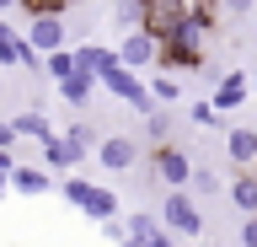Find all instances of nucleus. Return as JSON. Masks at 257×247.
<instances>
[{"mask_svg": "<svg viewBox=\"0 0 257 247\" xmlns=\"http://www.w3.org/2000/svg\"><path fill=\"white\" fill-rule=\"evenodd\" d=\"M209 33H214V22L182 17L172 33H161V43H156V70H204V59H209Z\"/></svg>", "mask_w": 257, "mask_h": 247, "instance_id": "1", "label": "nucleus"}, {"mask_svg": "<svg viewBox=\"0 0 257 247\" xmlns=\"http://www.w3.org/2000/svg\"><path fill=\"white\" fill-rule=\"evenodd\" d=\"M156 220L172 231V236H198V231H204V215H198V204H193L182 188H172V194H166V204H161Z\"/></svg>", "mask_w": 257, "mask_h": 247, "instance_id": "2", "label": "nucleus"}, {"mask_svg": "<svg viewBox=\"0 0 257 247\" xmlns=\"http://www.w3.org/2000/svg\"><path fill=\"white\" fill-rule=\"evenodd\" d=\"M156 43H161V38L150 33V27H128L123 43H118L112 54H118L123 70H156Z\"/></svg>", "mask_w": 257, "mask_h": 247, "instance_id": "3", "label": "nucleus"}, {"mask_svg": "<svg viewBox=\"0 0 257 247\" xmlns=\"http://www.w3.org/2000/svg\"><path fill=\"white\" fill-rule=\"evenodd\" d=\"M150 172H156V183H166V188H188L193 161H188V150H177L172 140H161L156 156H150Z\"/></svg>", "mask_w": 257, "mask_h": 247, "instance_id": "4", "label": "nucleus"}, {"mask_svg": "<svg viewBox=\"0 0 257 247\" xmlns=\"http://www.w3.org/2000/svg\"><path fill=\"white\" fill-rule=\"evenodd\" d=\"M64 43H70V27H64V17H59V11H38V17H32V27H27V49L54 54V49H64Z\"/></svg>", "mask_w": 257, "mask_h": 247, "instance_id": "5", "label": "nucleus"}, {"mask_svg": "<svg viewBox=\"0 0 257 247\" xmlns=\"http://www.w3.org/2000/svg\"><path fill=\"white\" fill-rule=\"evenodd\" d=\"M96 161L107 167V172H128V167L140 161L134 134H102V140H96Z\"/></svg>", "mask_w": 257, "mask_h": 247, "instance_id": "6", "label": "nucleus"}, {"mask_svg": "<svg viewBox=\"0 0 257 247\" xmlns=\"http://www.w3.org/2000/svg\"><path fill=\"white\" fill-rule=\"evenodd\" d=\"M0 65H6V70H43V54L27 49V38L11 33V27L0 22Z\"/></svg>", "mask_w": 257, "mask_h": 247, "instance_id": "7", "label": "nucleus"}, {"mask_svg": "<svg viewBox=\"0 0 257 247\" xmlns=\"http://www.w3.org/2000/svg\"><path fill=\"white\" fill-rule=\"evenodd\" d=\"M246 97H252V75H241V70L220 75V86L209 92V102H214V113H236V108H241Z\"/></svg>", "mask_w": 257, "mask_h": 247, "instance_id": "8", "label": "nucleus"}, {"mask_svg": "<svg viewBox=\"0 0 257 247\" xmlns=\"http://www.w3.org/2000/svg\"><path fill=\"white\" fill-rule=\"evenodd\" d=\"M177 22H182V0H140V27H150V33H172Z\"/></svg>", "mask_w": 257, "mask_h": 247, "instance_id": "9", "label": "nucleus"}, {"mask_svg": "<svg viewBox=\"0 0 257 247\" xmlns=\"http://www.w3.org/2000/svg\"><path fill=\"white\" fill-rule=\"evenodd\" d=\"M11 188L22 199H43L59 188V178H48V167H11Z\"/></svg>", "mask_w": 257, "mask_h": 247, "instance_id": "10", "label": "nucleus"}, {"mask_svg": "<svg viewBox=\"0 0 257 247\" xmlns=\"http://www.w3.org/2000/svg\"><path fill=\"white\" fill-rule=\"evenodd\" d=\"M43 161L54 167V172H70V167L86 161V145H75L70 134H54V140H43Z\"/></svg>", "mask_w": 257, "mask_h": 247, "instance_id": "11", "label": "nucleus"}, {"mask_svg": "<svg viewBox=\"0 0 257 247\" xmlns=\"http://www.w3.org/2000/svg\"><path fill=\"white\" fill-rule=\"evenodd\" d=\"M230 204H236L241 215L257 210V161L252 167H236V178H230Z\"/></svg>", "mask_w": 257, "mask_h": 247, "instance_id": "12", "label": "nucleus"}, {"mask_svg": "<svg viewBox=\"0 0 257 247\" xmlns=\"http://www.w3.org/2000/svg\"><path fill=\"white\" fill-rule=\"evenodd\" d=\"M91 92H96V75H86V70H70V75L59 81V97L70 102V108H86Z\"/></svg>", "mask_w": 257, "mask_h": 247, "instance_id": "13", "label": "nucleus"}, {"mask_svg": "<svg viewBox=\"0 0 257 247\" xmlns=\"http://www.w3.org/2000/svg\"><path fill=\"white\" fill-rule=\"evenodd\" d=\"M11 129H16V134H32L38 145H43V140H54V134H59V129H54V124H48V113H38V108H22V113L11 118Z\"/></svg>", "mask_w": 257, "mask_h": 247, "instance_id": "14", "label": "nucleus"}, {"mask_svg": "<svg viewBox=\"0 0 257 247\" xmlns=\"http://www.w3.org/2000/svg\"><path fill=\"white\" fill-rule=\"evenodd\" d=\"M225 156L236 167H252L257 161V129H230L225 134Z\"/></svg>", "mask_w": 257, "mask_h": 247, "instance_id": "15", "label": "nucleus"}, {"mask_svg": "<svg viewBox=\"0 0 257 247\" xmlns=\"http://www.w3.org/2000/svg\"><path fill=\"white\" fill-rule=\"evenodd\" d=\"M80 215H86V220H107V215H118V194H112V188H102V183H91V194H86Z\"/></svg>", "mask_w": 257, "mask_h": 247, "instance_id": "16", "label": "nucleus"}, {"mask_svg": "<svg viewBox=\"0 0 257 247\" xmlns=\"http://www.w3.org/2000/svg\"><path fill=\"white\" fill-rule=\"evenodd\" d=\"M150 97L161 108H177L182 102V81H177V70H156V81H150Z\"/></svg>", "mask_w": 257, "mask_h": 247, "instance_id": "17", "label": "nucleus"}, {"mask_svg": "<svg viewBox=\"0 0 257 247\" xmlns=\"http://www.w3.org/2000/svg\"><path fill=\"white\" fill-rule=\"evenodd\" d=\"M112 59H118V54H112V49H102V43H80V49H75V70H86V75L107 70Z\"/></svg>", "mask_w": 257, "mask_h": 247, "instance_id": "18", "label": "nucleus"}, {"mask_svg": "<svg viewBox=\"0 0 257 247\" xmlns=\"http://www.w3.org/2000/svg\"><path fill=\"white\" fill-rule=\"evenodd\" d=\"M75 70V49L64 43V49H54V54H43V75H54V81H64Z\"/></svg>", "mask_w": 257, "mask_h": 247, "instance_id": "19", "label": "nucleus"}, {"mask_svg": "<svg viewBox=\"0 0 257 247\" xmlns=\"http://www.w3.org/2000/svg\"><path fill=\"white\" fill-rule=\"evenodd\" d=\"M145 134H150L156 145H161V140H172V113H166L161 102H156V108H150V113H145Z\"/></svg>", "mask_w": 257, "mask_h": 247, "instance_id": "20", "label": "nucleus"}, {"mask_svg": "<svg viewBox=\"0 0 257 247\" xmlns=\"http://www.w3.org/2000/svg\"><path fill=\"white\" fill-rule=\"evenodd\" d=\"M188 188H193V194H220V172H214V167H193V172H188Z\"/></svg>", "mask_w": 257, "mask_h": 247, "instance_id": "21", "label": "nucleus"}, {"mask_svg": "<svg viewBox=\"0 0 257 247\" xmlns=\"http://www.w3.org/2000/svg\"><path fill=\"white\" fill-rule=\"evenodd\" d=\"M182 17H198V22H214L220 27V6L214 0H182Z\"/></svg>", "mask_w": 257, "mask_h": 247, "instance_id": "22", "label": "nucleus"}, {"mask_svg": "<svg viewBox=\"0 0 257 247\" xmlns=\"http://www.w3.org/2000/svg\"><path fill=\"white\" fill-rule=\"evenodd\" d=\"M59 194L80 210V204H86V194H91V183H86V178H59Z\"/></svg>", "mask_w": 257, "mask_h": 247, "instance_id": "23", "label": "nucleus"}, {"mask_svg": "<svg viewBox=\"0 0 257 247\" xmlns=\"http://www.w3.org/2000/svg\"><path fill=\"white\" fill-rule=\"evenodd\" d=\"M70 6H75V0H16V11H27V17H38V11H70Z\"/></svg>", "mask_w": 257, "mask_h": 247, "instance_id": "24", "label": "nucleus"}, {"mask_svg": "<svg viewBox=\"0 0 257 247\" xmlns=\"http://www.w3.org/2000/svg\"><path fill=\"white\" fill-rule=\"evenodd\" d=\"M112 22H118V27H140V0H118V6H112Z\"/></svg>", "mask_w": 257, "mask_h": 247, "instance_id": "25", "label": "nucleus"}, {"mask_svg": "<svg viewBox=\"0 0 257 247\" xmlns=\"http://www.w3.org/2000/svg\"><path fill=\"white\" fill-rule=\"evenodd\" d=\"M188 118H193V124H198V129H214V124H220V113H214V102H193V108H188Z\"/></svg>", "mask_w": 257, "mask_h": 247, "instance_id": "26", "label": "nucleus"}, {"mask_svg": "<svg viewBox=\"0 0 257 247\" xmlns=\"http://www.w3.org/2000/svg\"><path fill=\"white\" fill-rule=\"evenodd\" d=\"M96 226H102V236H107L112 247L128 242V220H123V215H107V220H96Z\"/></svg>", "mask_w": 257, "mask_h": 247, "instance_id": "27", "label": "nucleus"}, {"mask_svg": "<svg viewBox=\"0 0 257 247\" xmlns=\"http://www.w3.org/2000/svg\"><path fill=\"white\" fill-rule=\"evenodd\" d=\"M214 6H220V17H230V22H241V17L257 11V0H214Z\"/></svg>", "mask_w": 257, "mask_h": 247, "instance_id": "28", "label": "nucleus"}, {"mask_svg": "<svg viewBox=\"0 0 257 247\" xmlns=\"http://www.w3.org/2000/svg\"><path fill=\"white\" fill-rule=\"evenodd\" d=\"M156 231H161V220H156V215H134V220H128V236H140V242H150Z\"/></svg>", "mask_w": 257, "mask_h": 247, "instance_id": "29", "label": "nucleus"}, {"mask_svg": "<svg viewBox=\"0 0 257 247\" xmlns=\"http://www.w3.org/2000/svg\"><path fill=\"white\" fill-rule=\"evenodd\" d=\"M64 134H70L75 145H86V156H91V150H96V140H102V134H96L91 124H70V129H64Z\"/></svg>", "mask_w": 257, "mask_h": 247, "instance_id": "30", "label": "nucleus"}, {"mask_svg": "<svg viewBox=\"0 0 257 247\" xmlns=\"http://www.w3.org/2000/svg\"><path fill=\"white\" fill-rule=\"evenodd\" d=\"M241 247H257V210L241 220Z\"/></svg>", "mask_w": 257, "mask_h": 247, "instance_id": "31", "label": "nucleus"}, {"mask_svg": "<svg viewBox=\"0 0 257 247\" xmlns=\"http://www.w3.org/2000/svg\"><path fill=\"white\" fill-rule=\"evenodd\" d=\"M0 145H16V129H11V118H0Z\"/></svg>", "mask_w": 257, "mask_h": 247, "instance_id": "32", "label": "nucleus"}, {"mask_svg": "<svg viewBox=\"0 0 257 247\" xmlns=\"http://www.w3.org/2000/svg\"><path fill=\"white\" fill-rule=\"evenodd\" d=\"M6 188H11V172H0V199H6Z\"/></svg>", "mask_w": 257, "mask_h": 247, "instance_id": "33", "label": "nucleus"}, {"mask_svg": "<svg viewBox=\"0 0 257 247\" xmlns=\"http://www.w3.org/2000/svg\"><path fill=\"white\" fill-rule=\"evenodd\" d=\"M11 6H16V0H0V11H11Z\"/></svg>", "mask_w": 257, "mask_h": 247, "instance_id": "34", "label": "nucleus"}, {"mask_svg": "<svg viewBox=\"0 0 257 247\" xmlns=\"http://www.w3.org/2000/svg\"><path fill=\"white\" fill-rule=\"evenodd\" d=\"M252 92H257V75H252Z\"/></svg>", "mask_w": 257, "mask_h": 247, "instance_id": "35", "label": "nucleus"}, {"mask_svg": "<svg viewBox=\"0 0 257 247\" xmlns=\"http://www.w3.org/2000/svg\"><path fill=\"white\" fill-rule=\"evenodd\" d=\"M252 22H257V11H252Z\"/></svg>", "mask_w": 257, "mask_h": 247, "instance_id": "36", "label": "nucleus"}]
</instances>
